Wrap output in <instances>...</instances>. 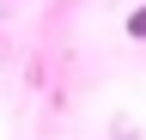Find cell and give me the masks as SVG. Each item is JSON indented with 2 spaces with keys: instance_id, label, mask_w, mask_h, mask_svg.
Returning <instances> with one entry per match:
<instances>
[{
  "instance_id": "cell-1",
  "label": "cell",
  "mask_w": 146,
  "mask_h": 140,
  "mask_svg": "<svg viewBox=\"0 0 146 140\" xmlns=\"http://www.w3.org/2000/svg\"><path fill=\"white\" fill-rule=\"evenodd\" d=\"M128 31H134V37H146V6L134 12V19H128Z\"/></svg>"
}]
</instances>
